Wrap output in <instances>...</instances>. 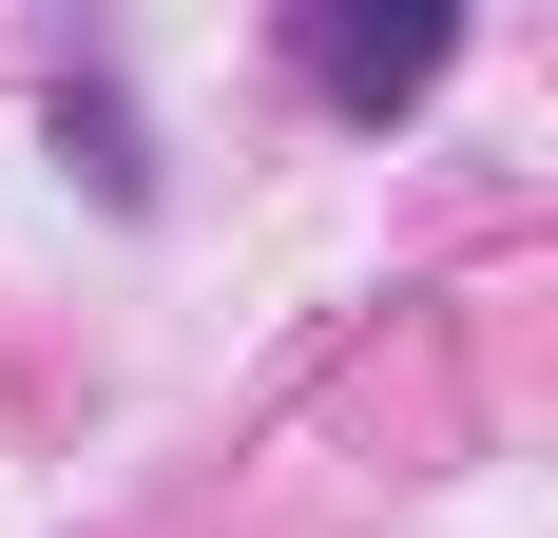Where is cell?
Masks as SVG:
<instances>
[{
    "instance_id": "cell-2",
    "label": "cell",
    "mask_w": 558,
    "mask_h": 538,
    "mask_svg": "<svg viewBox=\"0 0 558 538\" xmlns=\"http://www.w3.org/2000/svg\"><path fill=\"white\" fill-rule=\"evenodd\" d=\"M39 135L97 173V212H155V155H135V97H116V77H58V97H39Z\"/></svg>"
},
{
    "instance_id": "cell-1",
    "label": "cell",
    "mask_w": 558,
    "mask_h": 538,
    "mask_svg": "<svg viewBox=\"0 0 558 538\" xmlns=\"http://www.w3.org/2000/svg\"><path fill=\"white\" fill-rule=\"evenodd\" d=\"M289 58H308V97H328V115H366V135H386V115L444 97L462 20H444V0H404V20H289Z\"/></svg>"
}]
</instances>
